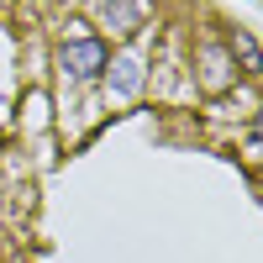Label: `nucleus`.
Segmentation results:
<instances>
[{
	"mask_svg": "<svg viewBox=\"0 0 263 263\" xmlns=\"http://www.w3.org/2000/svg\"><path fill=\"white\" fill-rule=\"evenodd\" d=\"M58 63H63V74H74V79H95V74H105L111 53H105L100 37H74V42L58 48Z\"/></svg>",
	"mask_w": 263,
	"mask_h": 263,
	"instance_id": "obj_1",
	"label": "nucleus"
},
{
	"mask_svg": "<svg viewBox=\"0 0 263 263\" xmlns=\"http://www.w3.org/2000/svg\"><path fill=\"white\" fill-rule=\"evenodd\" d=\"M227 48H232V58L242 63L248 74H263V48H258V37H253V32L232 27V32H227Z\"/></svg>",
	"mask_w": 263,
	"mask_h": 263,
	"instance_id": "obj_2",
	"label": "nucleus"
},
{
	"mask_svg": "<svg viewBox=\"0 0 263 263\" xmlns=\"http://www.w3.org/2000/svg\"><path fill=\"white\" fill-rule=\"evenodd\" d=\"M105 21H111V32L132 37V32H142V6L137 0H105Z\"/></svg>",
	"mask_w": 263,
	"mask_h": 263,
	"instance_id": "obj_3",
	"label": "nucleus"
},
{
	"mask_svg": "<svg viewBox=\"0 0 263 263\" xmlns=\"http://www.w3.org/2000/svg\"><path fill=\"white\" fill-rule=\"evenodd\" d=\"M105 74H111V90H116V95H137L142 63H137V58H116V63H105Z\"/></svg>",
	"mask_w": 263,
	"mask_h": 263,
	"instance_id": "obj_4",
	"label": "nucleus"
},
{
	"mask_svg": "<svg viewBox=\"0 0 263 263\" xmlns=\"http://www.w3.org/2000/svg\"><path fill=\"white\" fill-rule=\"evenodd\" d=\"M253 147H263V105H258V116H253Z\"/></svg>",
	"mask_w": 263,
	"mask_h": 263,
	"instance_id": "obj_5",
	"label": "nucleus"
}]
</instances>
